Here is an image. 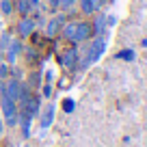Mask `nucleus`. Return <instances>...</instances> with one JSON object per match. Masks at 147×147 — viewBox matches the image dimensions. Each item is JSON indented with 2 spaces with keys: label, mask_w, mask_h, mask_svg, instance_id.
Segmentation results:
<instances>
[{
  "label": "nucleus",
  "mask_w": 147,
  "mask_h": 147,
  "mask_svg": "<svg viewBox=\"0 0 147 147\" xmlns=\"http://www.w3.org/2000/svg\"><path fill=\"white\" fill-rule=\"evenodd\" d=\"M65 22H67V13H54L50 20L46 22V26H43V35L50 37V39H54L56 35H61V30H63Z\"/></svg>",
  "instance_id": "f257e3e1"
},
{
  "label": "nucleus",
  "mask_w": 147,
  "mask_h": 147,
  "mask_svg": "<svg viewBox=\"0 0 147 147\" xmlns=\"http://www.w3.org/2000/svg\"><path fill=\"white\" fill-rule=\"evenodd\" d=\"M22 52H24L22 39H20V37H13V39H11V43L7 46V50H5V63L15 65V63H18V59L22 56Z\"/></svg>",
  "instance_id": "f03ea898"
},
{
  "label": "nucleus",
  "mask_w": 147,
  "mask_h": 147,
  "mask_svg": "<svg viewBox=\"0 0 147 147\" xmlns=\"http://www.w3.org/2000/svg\"><path fill=\"white\" fill-rule=\"evenodd\" d=\"M93 39V28L91 22L87 20H78L76 22V37H74V43H87Z\"/></svg>",
  "instance_id": "7ed1b4c3"
},
{
  "label": "nucleus",
  "mask_w": 147,
  "mask_h": 147,
  "mask_svg": "<svg viewBox=\"0 0 147 147\" xmlns=\"http://www.w3.org/2000/svg\"><path fill=\"white\" fill-rule=\"evenodd\" d=\"M78 54L80 52L76 50V48H67V50H63L61 52V56H59V63H61V67H65V69H76L78 67Z\"/></svg>",
  "instance_id": "20e7f679"
},
{
  "label": "nucleus",
  "mask_w": 147,
  "mask_h": 147,
  "mask_svg": "<svg viewBox=\"0 0 147 147\" xmlns=\"http://www.w3.org/2000/svg\"><path fill=\"white\" fill-rule=\"evenodd\" d=\"M54 117H56V106L52 104V102H48L41 108V113H39V128L46 132V130L54 123Z\"/></svg>",
  "instance_id": "39448f33"
},
{
  "label": "nucleus",
  "mask_w": 147,
  "mask_h": 147,
  "mask_svg": "<svg viewBox=\"0 0 147 147\" xmlns=\"http://www.w3.org/2000/svg\"><path fill=\"white\" fill-rule=\"evenodd\" d=\"M35 20L28 15V18H20L18 26H15V32H18L20 39H28V37H32V32H35Z\"/></svg>",
  "instance_id": "423d86ee"
},
{
  "label": "nucleus",
  "mask_w": 147,
  "mask_h": 147,
  "mask_svg": "<svg viewBox=\"0 0 147 147\" xmlns=\"http://www.w3.org/2000/svg\"><path fill=\"white\" fill-rule=\"evenodd\" d=\"M18 108L26 110V113H28L30 117H39V113H41V97L32 93V95L28 97V102H26V104H24V106H18Z\"/></svg>",
  "instance_id": "0eeeda50"
},
{
  "label": "nucleus",
  "mask_w": 147,
  "mask_h": 147,
  "mask_svg": "<svg viewBox=\"0 0 147 147\" xmlns=\"http://www.w3.org/2000/svg\"><path fill=\"white\" fill-rule=\"evenodd\" d=\"M91 28H93V37H106V30H108V26H106V15L97 13L95 20L91 22Z\"/></svg>",
  "instance_id": "6e6552de"
},
{
  "label": "nucleus",
  "mask_w": 147,
  "mask_h": 147,
  "mask_svg": "<svg viewBox=\"0 0 147 147\" xmlns=\"http://www.w3.org/2000/svg\"><path fill=\"white\" fill-rule=\"evenodd\" d=\"M32 11L35 9H32L30 0H15V13H18L20 18H28Z\"/></svg>",
  "instance_id": "1a4fd4ad"
},
{
  "label": "nucleus",
  "mask_w": 147,
  "mask_h": 147,
  "mask_svg": "<svg viewBox=\"0 0 147 147\" xmlns=\"http://www.w3.org/2000/svg\"><path fill=\"white\" fill-rule=\"evenodd\" d=\"M15 13V0H0V15L11 18Z\"/></svg>",
  "instance_id": "9d476101"
},
{
  "label": "nucleus",
  "mask_w": 147,
  "mask_h": 147,
  "mask_svg": "<svg viewBox=\"0 0 147 147\" xmlns=\"http://www.w3.org/2000/svg\"><path fill=\"white\" fill-rule=\"evenodd\" d=\"M61 37L74 43V37H76V22H69V20H67L65 26H63V30H61Z\"/></svg>",
  "instance_id": "9b49d317"
},
{
  "label": "nucleus",
  "mask_w": 147,
  "mask_h": 147,
  "mask_svg": "<svg viewBox=\"0 0 147 147\" xmlns=\"http://www.w3.org/2000/svg\"><path fill=\"white\" fill-rule=\"evenodd\" d=\"M80 13L82 15H93L95 13V0H78Z\"/></svg>",
  "instance_id": "f8f14e48"
},
{
  "label": "nucleus",
  "mask_w": 147,
  "mask_h": 147,
  "mask_svg": "<svg viewBox=\"0 0 147 147\" xmlns=\"http://www.w3.org/2000/svg\"><path fill=\"white\" fill-rule=\"evenodd\" d=\"M11 39H13V32H11V30H2V32H0V50H2V52L7 50V46L11 43Z\"/></svg>",
  "instance_id": "ddd939ff"
},
{
  "label": "nucleus",
  "mask_w": 147,
  "mask_h": 147,
  "mask_svg": "<svg viewBox=\"0 0 147 147\" xmlns=\"http://www.w3.org/2000/svg\"><path fill=\"white\" fill-rule=\"evenodd\" d=\"M76 5H78V0H59V11L61 13H69Z\"/></svg>",
  "instance_id": "4468645a"
},
{
  "label": "nucleus",
  "mask_w": 147,
  "mask_h": 147,
  "mask_svg": "<svg viewBox=\"0 0 147 147\" xmlns=\"http://www.w3.org/2000/svg\"><path fill=\"white\" fill-rule=\"evenodd\" d=\"M28 87H30V89H35V87H39V84H41V74H39V71H30V74H28Z\"/></svg>",
  "instance_id": "2eb2a0df"
},
{
  "label": "nucleus",
  "mask_w": 147,
  "mask_h": 147,
  "mask_svg": "<svg viewBox=\"0 0 147 147\" xmlns=\"http://www.w3.org/2000/svg\"><path fill=\"white\" fill-rule=\"evenodd\" d=\"M24 56H26V61L28 63H37V52H35V48H24V52H22Z\"/></svg>",
  "instance_id": "dca6fc26"
},
{
  "label": "nucleus",
  "mask_w": 147,
  "mask_h": 147,
  "mask_svg": "<svg viewBox=\"0 0 147 147\" xmlns=\"http://www.w3.org/2000/svg\"><path fill=\"white\" fill-rule=\"evenodd\" d=\"M9 76H11V65L2 61V63H0V80H7Z\"/></svg>",
  "instance_id": "f3484780"
},
{
  "label": "nucleus",
  "mask_w": 147,
  "mask_h": 147,
  "mask_svg": "<svg viewBox=\"0 0 147 147\" xmlns=\"http://www.w3.org/2000/svg\"><path fill=\"white\" fill-rule=\"evenodd\" d=\"M117 59H121V61H134V59H136V54H134V50H121V52H117Z\"/></svg>",
  "instance_id": "a211bd4d"
},
{
  "label": "nucleus",
  "mask_w": 147,
  "mask_h": 147,
  "mask_svg": "<svg viewBox=\"0 0 147 147\" xmlns=\"http://www.w3.org/2000/svg\"><path fill=\"white\" fill-rule=\"evenodd\" d=\"M52 93H54L52 84H50V82H43V84H41V97H43V100H50Z\"/></svg>",
  "instance_id": "6ab92c4d"
},
{
  "label": "nucleus",
  "mask_w": 147,
  "mask_h": 147,
  "mask_svg": "<svg viewBox=\"0 0 147 147\" xmlns=\"http://www.w3.org/2000/svg\"><path fill=\"white\" fill-rule=\"evenodd\" d=\"M74 108H76V102H74L71 97H65L63 100V110L69 115V113H74Z\"/></svg>",
  "instance_id": "aec40b11"
},
{
  "label": "nucleus",
  "mask_w": 147,
  "mask_h": 147,
  "mask_svg": "<svg viewBox=\"0 0 147 147\" xmlns=\"http://www.w3.org/2000/svg\"><path fill=\"white\" fill-rule=\"evenodd\" d=\"M46 2V7H48V13H59V0H43Z\"/></svg>",
  "instance_id": "412c9836"
},
{
  "label": "nucleus",
  "mask_w": 147,
  "mask_h": 147,
  "mask_svg": "<svg viewBox=\"0 0 147 147\" xmlns=\"http://www.w3.org/2000/svg\"><path fill=\"white\" fill-rule=\"evenodd\" d=\"M115 24H117V18H115V15H106V26H115Z\"/></svg>",
  "instance_id": "4be33fe9"
},
{
  "label": "nucleus",
  "mask_w": 147,
  "mask_h": 147,
  "mask_svg": "<svg viewBox=\"0 0 147 147\" xmlns=\"http://www.w3.org/2000/svg\"><path fill=\"white\" fill-rule=\"evenodd\" d=\"M5 128H7V125H5V121H2V117H0V138L5 136Z\"/></svg>",
  "instance_id": "5701e85b"
},
{
  "label": "nucleus",
  "mask_w": 147,
  "mask_h": 147,
  "mask_svg": "<svg viewBox=\"0 0 147 147\" xmlns=\"http://www.w3.org/2000/svg\"><path fill=\"white\" fill-rule=\"evenodd\" d=\"M41 2H43V0H30L32 9H39V7H41Z\"/></svg>",
  "instance_id": "b1692460"
},
{
  "label": "nucleus",
  "mask_w": 147,
  "mask_h": 147,
  "mask_svg": "<svg viewBox=\"0 0 147 147\" xmlns=\"http://www.w3.org/2000/svg\"><path fill=\"white\" fill-rule=\"evenodd\" d=\"M2 61H5V52L0 50V63H2Z\"/></svg>",
  "instance_id": "393cba45"
},
{
  "label": "nucleus",
  "mask_w": 147,
  "mask_h": 147,
  "mask_svg": "<svg viewBox=\"0 0 147 147\" xmlns=\"http://www.w3.org/2000/svg\"><path fill=\"white\" fill-rule=\"evenodd\" d=\"M0 18H2V15H0Z\"/></svg>",
  "instance_id": "a878e982"
}]
</instances>
